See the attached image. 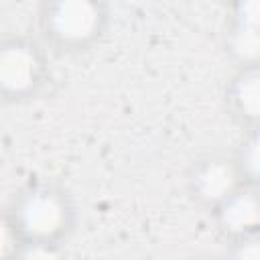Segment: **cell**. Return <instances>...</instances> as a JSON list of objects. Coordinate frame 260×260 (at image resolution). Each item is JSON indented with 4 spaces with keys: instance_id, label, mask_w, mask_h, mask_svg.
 <instances>
[{
    "instance_id": "1",
    "label": "cell",
    "mask_w": 260,
    "mask_h": 260,
    "mask_svg": "<svg viewBox=\"0 0 260 260\" xmlns=\"http://www.w3.org/2000/svg\"><path fill=\"white\" fill-rule=\"evenodd\" d=\"M24 244H61L75 234L79 209L59 183L35 181L16 189L4 207Z\"/></svg>"
},
{
    "instance_id": "2",
    "label": "cell",
    "mask_w": 260,
    "mask_h": 260,
    "mask_svg": "<svg viewBox=\"0 0 260 260\" xmlns=\"http://www.w3.org/2000/svg\"><path fill=\"white\" fill-rule=\"evenodd\" d=\"M39 41L59 55H81L106 37L112 8L104 0H43L35 12Z\"/></svg>"
},
{
    "instance_id": "3",
    "label": "cell",
    "mask_w": 260,
    "mask_h": 260,
    "mask_svg": "<svg viewBox=\"0 0 260 260\" xmlns=\"http://www.w3.org/2000/svg\"><path fill=\"white\" fill-rule=\"evenodd\" d=\"M53 69L47 47L26 32L0 35V104L24 106L51 85Z\"/></svg>"
},
{
    "instance_id": "4",
    "label": "cell",
    "mask_w": 260,
    "mask_h": 260,
    "mask_svg": "<svg viewBox=\"0 0 260 260\" xmlns=\"http://www.w3.org/2000/svg\"><path fill=\"white\" fill-rule=\"evenodd\" d=\"M244 183L230 152L211 150L195 156L185 169V193L205 213L240 189Z\"/></svg>"
},
{
    "instance_id": "5",
    "label": "cell",
    "mask_w": 260,
    "mask_h": 260,
    "mask_svg": "<svg viewBox=\"0 0 260 260\" xmlns=\"http://www.w3.org/2000/svg\"><path fill=\"white\" fill-rule=\"evenodd\" d=\"M221 49L234 69L260 65V0H240L230 6Z\"/></svg>"
},
{
    "instance_id": "6",
    "label": "cell",
    "mask_w": 260,
    "mask_h": 260,
    "mask_svg": "<svg viewBox=\"0 0 260 260\" xmlns=\"http://www.w3.org/2000/svg\"><path fill=\"white\" fill-rule=\"evenodd\" d=\"M207 215L225 242L260 236V187L242 185L209 209Z\"/></svg>"
},
{
    "instance_id": "7",
    "label": "cell",
    "mask_w": 260,
    "mask_h": 260,
    "mask_svg": "<svg viewBox=\"0 0 260 260\" xmlns=\"http://www.w3.org/2000/svg\"><path fill=\"white\" fill-rule=\"evenodd\" d=\"M221 102L225 114L242 132L260 128V65L238 67L228 77Z\"/></svg>"
},
{
    "instance_id": "8",
    "label": "cell",
    "mask_w": 260,
    "mask_h": 260,
    "mask_svg": "<svg viewBox=\"0 0 260 260\" xmlns=\"http://www.w3.org/2000/svg\"><path fill=\"white\" fill-rule=\"evenodd\" d=\"M234 167L248 187H260V134L258 130L242 132L236 148L230 152Z\"/></svg>"
},
{
    "instance_id": "9",
    "label": "cell",
    "mask_w": 260,
    "mask_h": 260,
    "mask_svg": "<svg viewBox=\"0 0 260 260\" xmlns=\"http://www.w3.org/2000/svg\"><path fill=\"white\" fill-rule=\"evenodd\" d=\"M22 238L18 236L8 211L0 209V260H16V254L22 248Z\"/></svg>"
},
{
    "instance_id": "10",
    "label": "cell",
    "mask_w": 260,
    "mask_h": 260,
    "mask_svg": "<svg viewBox=\"0 0 260 260\" xmlns=\"http://www.w3.org/2000/svg\"><path fill=\"white\" fill-rule=\"evenodd\" d=\"M221 260H260V236H248L228 242L219 254Z\"/></svg>"
},
{
    "instance_id": "11",
    "label": "cell",
    "mask_w": 260,
    "mask_h": 260,
    "mask_svg": "<svg viewBox=\"0 0 260 260\" xmlns=\"http://www.w3.org/2000/svg\"><path fill=\"white\" fill-rule=\"evenodd\" d=\"M16 260H67V252L61 244H22Z\"/></svg>"
},
{
    "instance_id": "12",
    "label": "cell",
    "mask_w": 260,
    "mask_h": 260,
    "mask_svg": "<svg viewBox=\"0 0 260 260\" xmlns=\"http://www.w3.org/2000/svg\"><path fill=\"white\" fill-rule=\"evenodd\" d=\"M183 260H221L219 254H209V252H197V254H191Z\"/></svg>"
}]
</instances>
